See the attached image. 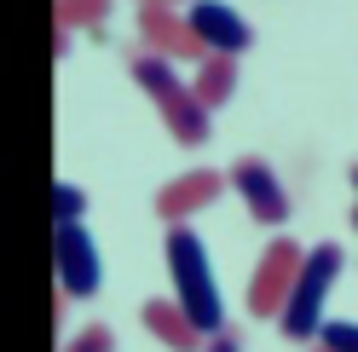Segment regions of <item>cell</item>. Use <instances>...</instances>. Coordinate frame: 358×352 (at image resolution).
<instances>
[{"label":"cell","mask_w":358,"mask_h":352,"mask_svg":"<svg viewBox=\"0 0 358 352\" xmlns=\"http://www.w3.org/2000/svg\"><path fill=\"white\" fill-rule=\"evenodd\" d=\"M168 272H173V300L185 306V318L203 329V335H226V306H220V283L208 266V249L191 226H173L168 231Z\"/></svg>","instance_id":"6da1fadb"},{"label":"cell","mask_w":358,"mask_h":352,"mask_svg":"<svg viewBox=\"0 0 358 352\" xmlns=\"http://www.w3.org/2000/svg\"><path fill=\"white\" fill-rule=\"evenodd\" d=\"M127 70H133V81L150 93V104H156V116L168 122V133L185 145V150H196L208 139V110H203V98L191 93V81L173 70V58H156V52H133L127 58Z\"/></svg>","instance_id":"7a4b0ae2"},{"label":"cell","mask_w":358,"mask_h":352,"mask_svg":"<svg viewBox=\"0 0 358 352\" xmlns=\"http://www.w3.org/2000/svg\"><path fill=\"white\" fill-rule=\"evenodd\" d=\"M335 277H341V249L335 243H318V249H306V266L295 277V289H289L283 300V312H278V329L289 341H318L324 335V300L335 289Z\"/></svg>","instance_id":"3957f363"},{"label":"cell","mask_w":358,"mask_h":352,"mask_svg":"<svg viewBox=\"0 0 358 352\" xmlns=\"http://www.w3.org/2000/svg\"><path fill=\"white\" fill-rule=\"evenodd\" d=\"M301 266H306V249L295 237H272L255 277H249V318H278L289 289H295V277H301Z\"/></svg>","instance_id":"277c9868"},{"label":"cell","mask_w":358,"mask_h":352,"mask_svg":"<svg viewBox=\"0 0 358 352\" xmlns=\"http://www.w3.org/2000/svg\"><path fill=\"white\" fill-rule=\"evenodd\" d=\"M133 24H139V47L156 52V58H173V64H203L208 58V47L185 24V6H139Z\"/></svg>","instance_id":"5b68a950"},{"label":"cell","mask_w":358,"mask_h":352,"mask_svg":"<svg viewBox=\"0 0 358 352\" xmlns=\"http://www.w3.org/2000/svg\"><path fill=\"white\" fill-rule=\"evenodd\" d=\"M52 272H58V295L64 300H87L99 295V243L81 226H58L52 231Z\"/></svg>","instance_id":"8992f818"},{"label":"cell","mask_w":358,"mask_h":352,"mask_svg":"<svg viewBox=\"0 0 358 352\" xmlns=\"http://www.w3.org/2000/svg\"><path fill=\"white\" fill-rule=\"evenodd\" d=\"M185 24H191V35L203 41L208 52H220V58H243L255 47V29L237 17V6H226V0H191L185 6Z\"/></svg>","instance_id":"52a82bcc"},{"label":"cell","mask_w":358,"mask_h":352,"mask_svg":"<svg viewBox=\"0 0 358 352\" xmlns=\"http://www.w3.org/2000/svg\"><path fill=\"white\" fill-rule=\"evenodd\" d=\"M231 185H237V196L249 203V214L260 219V226H283V219H289V191L272 173V162H260V156L231 162Z\"/></svg>","instance_id":"ba28073f"},{"label":"cell","mask_w":358,"mask_h":352,"mask_svg":"<svg viewBox=\"0 0 358 352\" xmlns=\"http://www.w3.org/2000/svg\"><path fill=\"white\" fill-rule=\"evenodd\" d=\"M231 185V173H214V168H191V173H179V179H168L162 191H156V214L168 219V226H185V214L196 208H208L220 191Z\"/></svg>","instance_id":"9c48e42d"},{"label":"cell","mask_w":358,"mask_h":352,"mask_svg":"<svg viewBox=\"0 0 358 352\" xmlns=\"http://www.w3.org/2000/svg\"><path fill=\"white\" fill-rule=\"evenodd\" d=\"M139 318H145L150 335L162 341V346H173V352H203V346H208V335L185 318V306H179V300H145Z\"/></svg>","instance_id":"30bf717a"},{"label":"cell","mask_w":358,"mask_h":352,"mask_svg":"<svg viewBox=\"0 0 358 352\" xmlns=\"http://www.w3.org/2000/svg\"><path fill=\"white\" fill-rule=\"evenodd\" d=\"M191 93L203 98V110H220L231 93H237V58H220L208 52L203 64H196V75H191Z\"/></svg>","instance_id":"8fae6325"},{"label":"cell","mask_w":358,"mask_h":352,"mask_svg":"<svg viewBox=\"0 0 358 352\" xmlns=\"http://www.w3.org/2000/svg\"><path fill=\"white\" fill-rule=\"evenodd\" d=\"M104 17H110V0H58V29H87Z\"/></svg>","instance_id":"7c38bea8"},{"label":"cell","mask_w":358,"mask_h":352,"mask_svg":"<svg viewBox=\"0 0 358 352\" xmlns=\"http://www.w3.org/2000/svg\"><path fill=\"white\" fill-rule=\"evenodd\" d=\"M52 214H58V226H81V214H87V191L81 185H52Z\"/></svg>","instance_id":"4fadbf2b"},{"label":"cell","mask_w":358,"mask_h":352,"mask_svg":"<svg viewBox=\"0 0 358 352\" xmlns=\"http://www.w3.org/2000/svg\"><path fill=\"white\" fill-rule=\"evenodd\" d=\"M64 352H116V329H110V323H87Z\"/></svg>","instance_id":"5bb4252c"},{"label":"cell","mask_w":358,"mask_h":352,"mask_svg":"<svg viewBox=\"0 0 358 352\" xmlns=\"http://www.w3.org/2000/svg\"><path fill=\"white\" fill-rule=\"evenodd\" d=\"M318 346L324 352H358V323H324V335H318Z\"/></svg>","instance_id":"9a60e30c"},{"label":"cell","mask_w":358,"mask_h":352,"mask_svg":"<svg viewBox=\"0 0 358 352\" xmlns=\"http://www.w3.org/2000/svg\"><path fill=\"white\" fill-rule=\"evenodd\" d=\"M203 352H243V341H237V335H231V329H226V335H214V341H208Z\"/></svg>","instance_id":"2e32d148"},{"label":"cell","mask_w":358,"mask_h":352,"mask_svg":"<svg viewBox=\"0 0 358 352\" xmlns=\"http://www.w3.org/2000/svg\"><path fill=\"white\" fill-rule=\"evenodd\" d=\"M139 6H191V0H139Z\"/></svg>","instance_id":"e0dca14e"},{"label":"cell","mask_w":358,"mask_h":352,"mask_svg":"<svg viewBox=\"0 0 358 352\" xmlns=\"http://www.w3.org/2000/svg\"><path fill=\"white\" fill-rule=\"evenodd\" d=\"M352 231H358V208H352Z\"/></svg>","instance_id":"ac0fdd59"},{"label":"cell","mask_w":358,"mask_h":352,"mask_svg":"<svg viewBox=\"0 0 358 352\" xmlns=\"http://www.w3.org/2000/svg\"><path fill=\"white\" fill-rule=\"evenodd\" d=\"M352 185H358V168H352Z\"/></svg>","instance_id":"d6986e66"},{"label":"cell","mask_w":358,"mask_h":352,"mask_svg":"<svg viewBox=\"0 0 358 352\" xmlns=\"http://www.w3.org/2000/svg\"><path fill=\"white\" fill-rule=\"evenodd\" d=\"M318 352H324V346H318Z\"/></svg>","instance_id":"ffe728a7"}]
</instances>
